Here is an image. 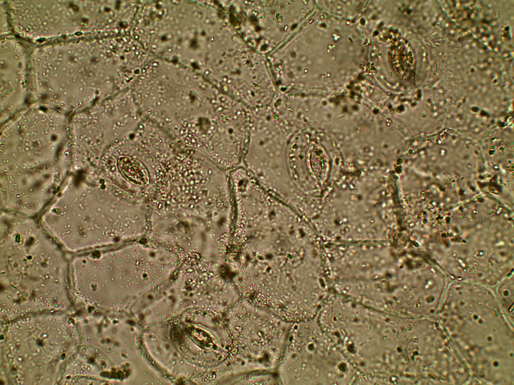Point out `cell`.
Listing matches in <instances>:
<instances>
[{"mask_svg": "<svg viewBox=\"0 0 514 385\" xmlns=\"http://www.w3.org/2000/svg\"><path fill=\"white\" fill-rule=\"evenodd\" d=\"M230 351L224 381L255 372H277L291 323L242 299L225 314Z\"/></svg>", "mask_w": 514, "mask_h": 385, "instance_id": "obj_1", "label": "cell"}, {"mask_svg": "<svg viewBox=\"0 0 514 385\" xmlns=\"http://www.w3.org/2000/svg\"><path fill=\"white\" fill-rule=\"evenodd\" d=\"M117 166L121 175L131 183L143 185L148 182L147 170L137 159L127 155L121 156L118 159Z\"/></svg>", "mask_w": 514, "mask_h": 385, "instance_id": "obj_2", "label": "cell"}]
</instances>
